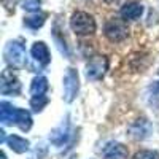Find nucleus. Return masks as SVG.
I'll use <instances>...</instances> for the list:
<instances>
[{"instance_id":"423d86ee","label":"nucleus","mask_w":159,"mask_h":159,"mask_svg":"<svg viewBox=\"0 0 159 159\" xmlns=\"http://www.w3.org/2000/svg\"><path fill=\"white\" fill-rule=\"evenodd\" d=\"M62 86H64V100L67 103H72L75 99H76V94L80 91V78H78V72L72 67L67 69L64 75V81H62Z\"/></svg>"},{"instance_id":"4468645a","label":"nucleus","mask_w":159,"mask_h":159,"mask_svg":"<svg viewBox=\"0 0 159 159\" xmlns=\"http://www.w3.org/2000/svg\"><path fill=\"white\" fill-rule=\"evenodd\" d=\"M48 88H49V84L45 76H35L30 83V94H32V97L34 96H46Z\"/></svg>"},{"instance_id":"6ab92c4d","label":"nucleus","mask_w":159,"mask_h":159,"mask_svg":"<svg viewBox=\"0 0 159 159\" xmlns=\"http://www.w3.org/2000/svg\"><path fill=\"white\" fill-rule=\"evenodd\" d=\"M42 2L40 0H25L24 2V10L25 11H38Z\"/></svg>"},{"instance_id":"1a4fd4ad","label":"nucleus","mask_w":159,"mask_h":159,"mask_svg":"<svg viewBox=\"0 0 159 159\" xmlns=\"http://www.w3.org/2000/svg\"><path fill=\"white\" fill-rule=\"evenodd\" d=\"M69 135H70V123H69V115L65 116V119H62V123L51 130L49 134V140L52 145H56V147H61L64 145L65 142L69 140Z\"/></svg>"},{"instance_id":"f257e3e1","label":"nucleus","mask_w":159,"mask_h":159,"mask_svg":"<svg viewBox=\"0 0 159 159\" xmlns=\"http://www.w3.org/2000/svg\"><path fill=\"white\" fill-rule=\"evenodd\" d=\"M0 121L3 124H15L25 132L32 127V115L27 110L18 108L10 102L3 100L0 103Z\"/></svg>"},{"instance_id":"9d476101","label":"nucleus","mask_w":159,"mask_h":159,"mask_svg":"<svg viewBox=\"0 0 159 159\" xmlns=\"http://www.w3.org/2000/svg\"><path fill=\"white\" fill-rule=\"evenodd\" d=\"M103 159H127L129 157V150L119 142H111L102 151Z\"/></svg>"},{"instance_id":"2eb2a0df","label":"nucleus","mask_w":159,"mask_h":159,"mask_svg":"<svg viewBox=\"0 0 159 159\" xmlns=\"http://www.w3.org/2000/svg\"><path fill=\"white\" fill-rule=\"evenodd\" d=\"M45 19H46V15H35V16H30V18H25L24 25L32 29V30H38L45 24Z\"/></svg>"},{"instance_id":"aec40b11","label":"nucleus","mask_w":159,"mask_h":159,"mask_svg":"<svg viewBox=\"0 0 159 159\" xmlns=\"http://www.w3.org/2000/svg\"><path fill=\"white\" fill-rule=\"evenodd\" d=\"M153 92H159V81L157 83H154V84H151V88H150Z\"/></svg>"},{"instance_id":"f3484780","label":"nucleus","mask_w":159,"mask_h":159,"mask_svg":"<svg viewBox=\"0 0 159 159\" xmlns=\"http://www.w3.org/2000/svg\"><path fill=\"white\" fill-rule=\"evenodd\" d=\"M132 159H159V153L154 150H140L134 154Z\"/></svg>"},{"instance_id":"7ed1b4c3","label":"nucleus","mask_w":159,"mask_h":159,"mask_svg":"<svg viewBox=\"0 0 159 159\" xmlns=\"http://www.w3.org/2000/svg\"><path fill=\"white\" fill-rule=\"evenodd\" d=\"M5 62L11 69H21L25 65V46L19 42V40H13L5 46Z\"/></svg>"},{"instance_id":"ddd939ff","label":"nucleus","mask_w":159,"mask_h":159,"mask_svg":"<svg viewBox=\"0 0 159 159\" xmlns=\"http://www.w3.org/2000/svg\"><path fill=\"white\" fill-rule=\"evenodd\" d=\"M7 143H8V147L15 153H25V151L30 148L29 140L27 139H22L19 135H10L7 139Z\"/></svg>"},{"instance_id":"0eeeda50","label":"nucleus","mask_w":159,"mask_h":159,"mask_svg":"<svg viewBox=\"0 0 159 159\" xmlns=\"http://www.w3.org/2000/svg\"><path fill=\"white\" fill-rule=\"evenodd\" d=\"M127 134L134 140H147L153 134V126L147 118H137L127 127Z\"/></svg>"},{"instance_id":"a211bd4d","label":"nucleus","mask_w":159,"mask_h":159,"mask_svg":"<svg viewBox=\"0 0 159 159\" xmlns=\"http://www.w3.org/2000/svg\"><path fill=\"white\" fill-rule=\"evenodd\" d=\"M46 153H48V147L45 143H40V145H37V147L34 148V151H32L29 159H43V156Z\"/></svg>"},{"instance_id":"f8f14e48","label":"nucleus","mask_w":159,"mask_h":159,"mask_svg":"<svg viewBox=\"0 0 159 159\" xmlns=\"http://www.w3.org/2000/svg\"><path fill=\"white\" fill-rule=\"evenodd\" d=\"M30 54L40 65H48L51 62V54H49V49L45 42H35L32 45Z\"/></svg>"},{"instance_id":"20e7f679","label":"nucleus","mask_w":159,"mask_h":159,"mask_svg":"<svg viewBox=\"0 0 159 159\" xmlns=\"http://www.w3.org/2000/svg\"><path fill=\"white\" fill-rule=\"evenodd\" d=\"M103 34L111 43L124 42V40L127 38V35H129L127 22L124 19H119V18H111V19H108L107 22H105Z\"/></svg>"},{"instance_id":"dca6fc26","label":"nucleus","mask_w":159,"mask_h":159,"mask_svg":"<svg viewBox=\"0 0 159 159\" xmlns=\"http://www.w3.org/2000/svg\"><path fill=\"white\" fill-rule=\"evenodd\" d=\"M48 105V97L46 96H34L30 99V107L34 108V111H42Z\"/></svg>"},{"instance_id":"6e6552de","label":"nucleus","mask_w":159,"mask_h":159,"mask_svg":"<svg viewBox=\"0 0 159 159\" xmlns=\"http://www.w3.org/2000/svg\"><path fill=\"white\" fill-rule=\"evenodd\" d=\"M0 92L3 96H19L21 94V81L11 70H3L0 78Z\"/></svg>"},{"instance_id":"f03ea898","label":"nucleus","mask_w":159,"mask_h":159,"mask_svg":"<svg viewBox=\"0 0 159 159\" xmlns=\"http://www.w3.org/2000/svg\"><path fill=\"white\" fill-rule=\"evenodd\" d=\"M70 27L78 37H88L96 32V19L86 11H76L70 18Z\"/></svg>"},{"instance_id":"39448f33","label":"nucleus","mask_w":159,"mask_h":159,"mask_svg":"<svg viewBox=\"0 0 159 159\" xmlns=\"http://www.w3.org/2000/svg\"><path fill=\"white\" fill-rule=\"evenodd\" d=\"M108 70V59L102 56V54H96L92 56L88 64H86V76L91 81H99L105 76Z\"/></svg>"},{"instance_id":"9b49d317","label":"nucleus","mask_w":159,"mask_h":159,"mask_svg":"<svg viewBox=\"0 0 159 159\" xmlns=\"http://www.w3.org/2000/svg\"><path fill=\"white\" fill-rule=\"evenodd\" d=\"M119 13L124 21H137L143 15V5L140 2H127L121 7Z\"/></svg>"}]
</instances>
